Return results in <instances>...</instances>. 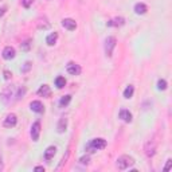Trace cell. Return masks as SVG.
<instances>
[{
	"label": "cell",
	"instance_id": "cell-8",
	"mask_svg": "<svg viewBox=\"0 0 172 172\" xmlns=\"http://www.w3.org/2000/svg\"><path fill=\"white\" fill-rule=\"evenodd\" d=\"M3 58L4 59H7V61L13 59V58H15V48L11 47V46H7L3 50Z\"/></svg>",
	"mask_w": 172,
	"mask_h": 172
},
{
	"label": "cell",
	"instance_id": "cell-13",
	"mask_svg": "<svg viewBox=\"0 0 172 172\" xmlns=\"http://www.w3.org/2000/svg\"><path fill=\"white\" fill-rule=\"evenodd\" d=\"M120 119L125 121V123H130L132 121V113H130L128 109H121L120 110Z\"/></svg>",
	"mask_w": 172,
	"mask_h": 172
},
{
	"label": "cell",
	"instance_id": "cell-5",
	"mask_svg": "<svg viewBox=\"0 0 172 172\" xmlns=\"http://www.w3.org/2000/svg\"><path fill=\"white\" fill-rule=\"evenodd\" d=\"M144 151H145V155H147L148 157L155 156V153H156V143L153 141V140L148 141V143L145 144V148H144Z\"/></svg>",
	"mask_w": 172,
	"mask_h": 172
},
{
	"label": "cell",
	"instance_id": "cell-3",
	"mask_svg": "<svg viewBox=\"0 0 172 172\" xmlns=\"http://www.w3.org/2000/svg\"><path fill=\"white\" fill-rule=\"evenodd\" d=\"M116 43H117V40L114 37H108L105 39V54H106V57H112V54H113V50H114L116 47Z\"/></svg>",
	"mask_w": 172,
	"mask_h": 172
},
{
	"label": "cell",
	"instance_id": "cell-22",
	"mask_svg": "<svg viewBox=\"0 0 172 172\" xmlns=\"http://www.w3.org/2000/svg\"><path fill=\"white\" fill-rule=\"evenodd\" d=\"M34 0H22V4H23L24 8H30L31 6H33Z\"/></svg>",
	"mask_w": 172,
	"mask_h": 172
},
{
	"label": "cell",
	"instance_id": "cell-29",
	"mask_svg": "<svg viewBox=\"0 0 172 172\" xmlns=\"http://www.w3.org/2000/svg\"><path fill=\"white\" fill-rule=\"evenodd\" d=\"M35 171H44V167L38 165V167H35Z\"/></svg>",
	"mask_w": 172,
	"mask_h": 172
},
{
	"label": "cell",
	"instance_id": "cell-14",
	"mask_svg": "<svg viewBox=\"0 0 172 172\" xmlns=\"http://www.w3.org/2000/svg\"><path fill=\"white\" fill-rule=\"evenodd\" d=\"M55 153H57V148L55 147H48L46 151H44V159L46 160H51L54 156H55Z\"/></svg>",
	"mask_w": 172,
	"mask_h": 172
},
{
	"label": "cell",
	"instance_id": "cell-18",
	"mask_svg": "<svg viewBox=\"0 0 172 172\" xmlns=\"http://www.w3.org/2000/svg\"><path fill=\"white\" fill-rule=\"evenodd\" d=\"M133 92H134V88H133L132 85H129L128 88H126V89L124 90V97H125L126 99L132 98V96H133Z\"/></svg>",
	"mask_w": 172,
	"mask_h": 172
},
{
	"label": "cell",
	"instance_id": "cell-7",
	"mask_svg": "<svg viewBox=\"0 0 172 172\" xmlns=\"http://www.w3.org/2000/svg\"><path fill=\"white\" fill-rule=\"evenodd\" d=\"M39 134H40V123L37 121L31 126V137H33L34 141H38L39 140Z\"/></svg>",
	"mask_w": 172,
	"mask_h": 172
},
{
	"label": "cell",
	"instance_id": "cell-20",
	"mask_svg": "<svg viewBox=\"0 0 172 172\" xmlns=\"http://www.w3.org/2000/svg\"><path fill=\"white\" fill-rule=\"evenodd\" d=\"M71 101V96H63L62 98H61V101H59V105L61 106H66V105H69V102Z\"/></svg>",
	"mask_w": 172,
	"mask_h": 172
},
{
	"label": "cell",
	"instance_id": "cell-11",
	"mask_svg": "<svg viewBox=\"0 0 172 172\" xmlns=\"http://www.w3.org/2000/svg\"><path fill=\"white\" fill-rule=\"evenodd\" d=\"M67 128V119L66 117H61L59 121H58V125H57V132L58 133H63Z\"/></svg>",
	"mask_w": 172,
	"mask_h": 172
},
{
	"label": "cell",
	"instance_id": "cell-24",
	"mask_svg": "<svg viewBox=\"0 0 172 172\" xmlns=\"http://www.w3.org/2000/svg\"><path fill=\"white\" fill-rule=\"evenodd\" d=\"M30 42H31V40H26L24 43H22V48H23V50H26V51H27V50L30 48V44H31Z\"/></svg>",
	"mask_w": 172,
	"mask_h": 172
},
{
	"label": "cell",
	"instance_id": "cell-19",
	"mask_svg": "<svg viewBox=\"0 0 172 172\" xmlns=\"http://www.w3.org/2000/svg\"><path fill=\"white\" fill-rule=\"evenodd\" d=\"M55 85H57V88H58V89L65 88V85H66V79H65V77H57V78H55Z\"/></svg>",
	"mask_w": 172,
	"mask_h": 172
},
{
	"label": "cell",
	"instance_id": "cell-25",
	"mask_svg": "<svg viewBox=\"0 0 172 172\" xmlns=\"http://www.w3.org/2000/svg\"><path fill=\"white\" fill-rule=\"evenodd\" d=\"M79 161L82 163V164H89V161H90V157L89 156H83V157H81Z\"/></svg>",
	"mask_w": 172,
	"mask_h": 172
},
{
	"label": "cell",
	"instance_id": "cell-15",
	"mask_svg": "<svg viewBox=\"0 0 172 172\" xmlns=\"http://www.w3.org/2000/svg\"><path fill=\"white\" fill-rule=\"evenodd\" d=\"M148 11V8H147V6L144 3H137L134 6V12L137 13V15H144Z\"/></svg>",
	"mask_w": 172,
	"mask_h": 172
},
{
	"label": "cell",
	"instance_id": "cell-6",
	"mask_svg": "<svg viewBox=\"0 0 172 172\" xmlns=\"http://www.w3.org/2000/svg\"><path fill=\"white\" fill-rule=\"evenodd\" d=\"M66 70H67V73L71 74V75H79L81 71H82L81 66L77 65V63H73V62H70L69 65L66 66Z\"/></svg>",
	"mask_w": 172,
	"mask_h": 172
},
{
	"label": "cell",
	"instance_id": "cell-30",
	"mask_svg": "<svg viewBox=\"0 0 172 172\" xmlns=\"http://www.w3.org/2000/svg\"><path fill=\"white\" fill-rule=\"evenodd\" d=\"M4 11H6V8H2V10H0V16H2L3 13H4Z\"/></svg>",
	"mask_w": 172,
	"mask_h": 172
},
{
	"label": "cell",
	"instance_id": "cell-17",
	"mask_svg": "<svg viewBox=\"0 0 172 172\" xmlns=\"http://www.w3.org/2000/svg\"><path fill=\"white\" fill-rule=\"evenodd\" d=\"M58 39V33H51L48 35V37L46 38V43L48 44V46H54Z\"/></svg>",
	"mask_w": 172,
	"mask_h": 172
},
{
	"label": "cell",
	"instance_id": "cell-27",
	"mask_svg": "<svg viewBox=\"0 0 172 172\" xmlns=\"http://www.w3.org/2000/svg\"><path fill=\"white\" fill-rule=\"evenodd\" d=\"M11 77H12V74H11L8 70H6V71H4V78H6V79H10Z\"/></svg>",
	"mask_w": 172,
	"mask_h": 172
},
{
	"label": "cell",
	"instance_id": "cell-21",
	"mask_svg": "<svg viewBox=\"0 0 172 172\" xmlns=\"http://www.w3.org/2000/svg\"><path fill=\"white\" fill-rule=\"evenodd\" d=\"M157 88H159V90H165L167 89V81L165 79H159Z\"/></svg>",
	"mask_w": 172,
	"mask_h": 172
},
{
	"label": "cell",
	"instance_id": "cell-12",
	"mask_svg": "<svg viewBox=\"0 0 172 172\" xmlns=\"http://www.w3.org/2000/svg\"><path fill=\"white\" fill-rule=\"evenodd\" d=\"M38 94L40 97H50L51 96V89H50L48 85H42L38 89Z\"/></svg>",
	"mask_w": 172,
	"mask_h": 172
},
{
	"label": "cell",
	"instance_id": "cell-16",
	"mask_svg": "<svg viewBox=\"0 0 172 172\" xmlns=\"http://www.w3.org/2000/svg\"><path fill=\"white\" fill-rule=\"evenodd\" d=\"M125 23V20H124V18H116V19H113V20H109L108 22V26L112 27V26H114V27H120V26H124Z\"/></svg>",
	"mask_w": 172,
	"mask_h": 172
},
{
	"label": "cell",
	"instance_id": "cell-4",
	"mask_svg": "<svg viewBox=\"0 0 172 172\" xmlns=\"http://www.w3.org/2000/svg\"><path fill=\"white\" fill-rule=\"evenodd\" d=\"M16 123H18V117H16V114H13V113H10L6 119H4V123H3V125L6 126V128H13V126L16 125Z\"/></svg>",
	"mask_w": 172,
	"mask_h": 172
},
{
	"label": "cell",
	"instance_id": "cell-9",
	"mask_svg": "<svg viewBox=\"0 0 172 172\" xmlns=\"http://www.w3.org/2000/svg\"><path fill=\"white\" fill-rule=\"evenodd\" d=\"M62 26L65 27V28H67L69 31H74V30L77 28L75 20L70 19V18H67V19H63V20H62Z\"/></svg>",
	"mask_w": 172,
	"mask_h": 172
},
{
	"label": "cell",
	"instance_id": "cell-28",
	"mask_svg": "<svg viewBox=\"0 0 172 172\" xmlns=\"http://www.w3.org/2000/svg\"><path fill=\"white\" fill-rule=\"evenodd\" d=\"M3 169V163H2V149H0V171Z\"/></svg>",
	"mask_w": 172,
	"mask_h": 172
},
{
	"label": "cell",
	"instance_id": "cell-26",
	"mask_svg": "<svg viewBox=\"0 0 172 172\" xmlns=\"http://www.w3.org/2000/svg\"><path fill=\"white\" fill-rule=\"evenodd\" d=\"M171 164H172V160L171 159H168L167 160V164H165V167H164V171L167 172V171H169V168H171Z\"/></svg>",
	"mask_w": 172,
	"mask_h": 172
},
{
	"label": "cell",
	"instance_id": "cell-1",
	"mask_svg": "<svg viewBox=\"0 0 172 172\" xmlns=\"http://www.w3.org/2000/svg\"><path fill=\"white\" fill-rule=\"evenodd\" d=\"M106 147V140L104 139H93L90 140V143L86 145V151L88 152H96L99 149H104Z\"/></svg>",
	"mask_w": 172,
	"mask_h": 172
},
{
	"label": "cell",
	"instance_id": "cell-23",
	"mask_svg": "<svg viewBox=\"0 0 172 172\" xmlns=\"http://www.w3.org/2000/svg\"><path fill=\"white\" fill-rule=\"evenodd\" d=\"M30 69H31V62H26L24 66H23V69H22V73H27Z\"/></svg>",
	"mask_w": 172,
	"mask_h": 172
},
{
	"label": "cell",
	"instance_id": "cell-10",
	"mask_svg": "<svg viewBox=\"0 0 172 172\" xmlns=\"http://www.w3.org/2000/svg\"><path fill=\"white\" fill-rule=\"evenodd\" d=\"M30 108H31V110L35 112V113H43L44 112V106L40 101H33L30 104Z\"/></svg>",
	"mask_w": 172,
	"mask_h": 172
},
{
	"label": "cell",
	"instance_id": "cell-2",
	"mask_svg": "<svg viewBox=\"0 0 172 172\" xmlns=\"http://www.w3.org/2000/svg\"><path fill=\"white\" fill-rule=\"evenodd\" d=\"M133 164H134L133 157H130L128 155L120 156L119 159H117V163H116V165H117V168L119 169H128L129 167H132Z\"/></svg>",
	"mask_w": 172,
	"mask_h": 172
}]
</instances>
